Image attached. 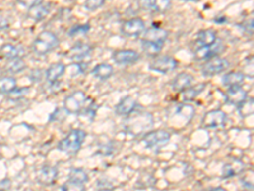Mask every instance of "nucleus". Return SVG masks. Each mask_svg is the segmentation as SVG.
I'll use <instances>...</instances> for the list:
<instances>
[{"label": "nucleus", "instance_id": "nucleus-19", "mask_svg": "<svg viewBox=\"0 0 254 191\" xmlns=\"http://www.w3.org/2000/svg\"><path fill=\"white\" fill-rule=\"evenodd\" d=\"M51 9H52L51 3H47V4L41 3L38 4V5L29 8L28 17L31 18V19L36 20V22H41V20H44L45 18L51 13Z\"/></svg>", "mask_w": 254, "mask_h": 191}, {"label": "nucleus", "instance_id": "nucleus-13", "mask_svg": "<svg viewBox=\"0 0 254 191\" xmlns=\"http://www.w3.org/2000/svg\"><path fill=\"white\" fill-rule=\"evenodd\" d=\"M113 61L119 65H130L139 61L140 55L139 52L135 50H119V51L113 52Z\"/></svg>", "mask_w": 254, "mask_h": 191}, {"label": "nucleus", "instance_id": "nucleus-34", "mask_svg": "<svg viewBox=\"0 0 254 191\" xmlns=\"http://www.w3.org/2000/svg\"><path fill=\"white\" fill-rule=\"evenodd\" d=\"M240 28L244 29L247 35L253 36V18H251V19H247L244 23L240 24Z\"/></svg>", "mask_w": 254, "mask_h": 191}, {"label": "nucleus", "instance_id": "nucleus-7", "mask_svg": "<svg viewBox=\"0 0 254 191\" xmlns=\"http://www.w3.org/2000/svg\"><path fill=\"white\" fill-rule=\"evenodd\" d=\"M178 68V61L172 56H160V58L154 59L150 63V69L154 72L168 74Z\"/></svg>", "mask_w": 254, "mask_h": 191}, {"label": "nucleus", "instance_id": "nucleus-25", "mask_svg": "<svg viewBox=\"0 0 254 191\" xmlns=\"http://www.w3.org/2000/svg\"><path fill=\"white\" fill-rule=\"evenodd\" d=\"M244 74L240 72H230L221 78L222 84L225 87H234V86H242L244 82Z\"/></svg>", "mask_w": 254, "mask_h": 191}, {"label": "nucleus", "instance_id": "nucleus-10", "mask_svg": "<svg viewBox=\"0 0 254 191\" xmlns=\"http://www.w3.org/2000/svg\"><path fill=\"white\" fill-rule=\"evenodd\" d=\"M226 113L221 110H214L206 113L202 119L203 126L207 129H216L225 125L226 122Z\"/></svg>", "mask_w": 254, "mask_h": 191}, {"label": "nucleus", "instance_id": "nucleus-27", "mask_svg": "<svg viewBox=\"0 0 254 191\" xmlns=\"http://www.w3.org/2000/svg\"><path fill=\"white\" fill-rule=\"evenodd\" d=\"M206 87V83H202L199 84V86H196V87H188L186 88V90L182 91V99L183 102H188V101H193L194 98H196L197 96L199 95V93L202 92L203 90H205Z\"/></svg>", "mask_w": 254, "mask_h": 191}, {"label": "nucleus", "instance_id": "nucleus-8", "mask_svg": "<svg viewBox=\"0 0 254 191\" xmlns=\"http://www.w3.org/2000/svg\"><path fill=\"white\" fill-rule=\"evenodd\" d=\"M151 125H153V116L150 113L144 112L137 115V117L131 119L127 129L132 134H140L142 130L147 129V127H151Z\"/></svg>", "mask_w": 254, "mask_h": 191}, {"label": "nucleus", "instance_id": "nucleus-30", "mask_svg": "<svg viewBox=\"0 0 254 191\" xmlns=\"http://www.w3.org/2000/svg\"><path fill=\"white\" fill-rule=\"evenodd\" d=\"M238 112L242 115V117H247L248 115H252L253 113V99H246L240 104H238Z\"/></svg>", "mask_w": 254, "mask_h": 191}, {"label": "nucleus", "instance_id": "nucleus-38", "mask_svg": "<svg viewBox=\"0 0 254 191\" xmlns=\"http://www.w3.org/2000/svg\"><path fill=\"white\" fill-rule=\"evenodd\" d=\"M187 1H196V0H187Z\"/></svg>", "mask_w": 254, "mask_h": 191}, {"label": "nucleus", "instance_id": "nucleus-22", "mask_svg": "<svg viewBox=\"0 0 254 191\" xmlns=\"http://www.w3.org/2000/svg\"><path fill=\"white\" fill-rule=\"evenodd\" d=\"M216 41V32L212 29H203L196 35V42L198 44V46H208V45L215 44Z\"/></svg>", "mask_w": 254, "mask_h": 191}, {"label": "nucleus", "instance_id": "nucleus-4", "mask_svg": "<svg viewBox=\"0 0 254 191\" xmlns=\"http://www.w3.org/2000/svg\"><path fill=\"white\" fill-rule=\"evenodd\" d=\"M169 140H171V134L167 130H154L147 133L144 136L142 142H144L145 147L150 148V149H159L168 144Z\"/></svg>", "mask_w": 254, "mask_h": 191}, {"label": "nucleus", "instance_id": "nucleus-18", "mask_svg": "<svg viewBox=\"0 0 254 191\" xmlns=\"http://www.w3.org/2000/svg\"><path fill=\"white\" fill-rule=\"evenodd\" d=\"M247 99V92L243 90L240 86H234V87H228V92H226V102L230 104H238L242 103L243 101Z\"/></svg>", "mask_w": 254, "mask_h": 191}, {"label": "nucleus", "instance_id": "nucleus-29", "mask_svg": "<svg viewBox=\"0 0 254 191\" xmlns=\"http://www.w3.org/2000/svg\"><path fill=\"white\" fill-rule=\"evenodd\" d=\"M26 68H27L26 63H24L22 59H14V60H12V63L8 64L6 72L10 73V74H19V73L23 72Z\"/></svg>", "mask_w": 254, "mask_h": 191}, {"label": "nucleus", "instance_id": "nucleus-11", "mask_svg": "<svg viewBox=\"0 0 254 191\" xmlns=\"http://www.w3.org/2000/svg\"><path fill=\"white\" fill-rule=\"evenodd\" d=\"M139 4L149 13H165L171 8L172 0H139Z\"/></svg>", "mask_w": 254, "mask_h": 191}, {"label": "nucleus", "instance_id": "nucleus-5", "mask_svg": "<svg viewBox=\"0 0 254 191\" xmlns=\"http://www.w3.org/2000/svg\"><path fill=\"white\" fill-rule=\"evenodd\" d=\"M88 183L87 172L81 168H72L69 175V181L61 186L63 190H84V184Z\"/></svg>", "mask_w": 254, "mask_h": 191}, {"label": "nucleus", "instance_id": "nucleus-16", "mask_svg": "<svg viewBox=\"0 0 254 191\" xmlns=\"http://www.w3.org/2000/svg\"><path fill=\"white\" fill-rule=\"evenodd\" d=\"M26 54L22 46H17L13 44H5L0 47V56L6 60H14V59H22Z\"/></svg>", "mask_w": 254, "mask_h": 191}, {"label": "nucleus", "instance_id": "nucleus-6", "mask_svg": "<svg viewBox=\"0 0 254 191\" xmlns=\"http://www.w3.org/2000/svg\"><path fill=\"white\" fill-rule=\"evenodd\" d=\"M229 61L224 58H219V56H214L212 59L207 61L202 67V74L205 77H212L217 76L224 70L229 68Z\"/></svg>", "mask_w": 254, "mask_h": 191}, {"label": "nucleus", "instance_id": "nucleus-31", "mask_svg": "<svg viewBox=\"0 0 254 191\" xmlns=\"http://www.w3.org/2000/svg\"><path fill=\"white\" fill-rule=\"evenodd\" d=\"M242 167V163H238L237 167L233 166V163H228L222 167V172H224V177H231V176H235L238 172H240L239 168Z\"/></svg>", "mask_w": 254, "mask_h": 191}, {"label": "nucleus", "instance_id": "nucleus-20", "mask_svg": "<svg viewBox=\"0 0 254 191\" xmlns=\"http://www.w3.org/2000/svg\"><path fill=\"white\" fill-rule=\"evenodd\" d=\"M136 106H137V103L132 97H124L117 103L115 111L119 116H130L136 110Z\"/></svg>", "mask_w": 254, "mask_h": 191}, {"label": "nucleus", "instance_id": "nucleus-9", "mask_svg": "<svg viewBox=\"0 0 254 191\" xmlns=\"http://www.w3.org/2000/svg\"><path fill=\"white\" fill-rule=\"evenodd\" d=\"M121 31L127 37H139L145 32V22L141 18H132L122 24Z\"/></svg>", "mask_w": 254, "mask_h": 191}, {"label": "nucleus", "instance_id": "nucleus-1", "mask_svg": "<svg viewBox=\"0 0 254 191\" xmlns=\"http://www.w3.org/2000/svg\"><path fill=\"white\" fill-rule=\"evenodd\" d=\"M85 138H87L85 131L81 130V129H74L64 139L59 142L58 149L66 154H76L80 151Z\"/></svg>", "mask_w": 254, "mask_h": 191}, {"label": "nucleus", "instance_id": "nucleus-26", "mask_svg": "<svg viewBox=\"0 0 254 191\" xmlns=\"http://www.w3.org/2000/svg\"><path fill=\"white\" fill-rule=\"evenodd\" d=\"M17 88V81L13 77H0V93L10 95Z\"/></svg>", "mask_w": 254, "mask_h": 191}, {"label": "nucleus", "instance_id": "nucleus-17", "mask_svg": "<svg viewBox=\"0 0 254 191\" xmlns=\"http://www.w3.org/2000/svg\"><path fill=\"white\" fill-rule=\"evenodd\" d=\"M220 47H221V45L217 44V41L215 44L208 45V46H199L194 52V59L196 60H205V59L214 58L222 50Z\"/></svg>", "mask_w": 254, "mask_h": 191}, {"label": "nucleus", "instance_id": "nucleus-35", "mask_svg": "<svg viewBox=\"0 0 254 191\" xmlns=\"http://www.w3.org/2000/svg\"><path fill=\"white\" fill-rule=\"evenodd\" d=\"M44 0H17V3L20 4L24 8H32V6H36L38 4H41Z\"/></svg>", "mask_w": 254, "mask_h": 191}, {"label": "nucleus", "instance_id": "nucleus-15", "mask_svg": "<svg viewBox=\"0 0 254 191\" xmlns=\"http://www.w3.org/2000/svg\"><path fill=\"white\" fill-rule=\"evenodd\" d=\"M90 52H92V47L89 45L84 44V42H78L69 51V59L79 63V61H83L84 59L88 58Z\"/></svg>", "mask_w": 254, "mask_h": 191}, {"label": "nucleus", "instance_id": "nucleus-21", "mask_svg": "<svg viewBox=\"0 0 254 191\" xmlns=\"http://www.w3.org/2000/svg\"><path fill=\"white\" fill-rule=\"evenodd\" d=\"M193 83V77L188 74V73H179L178 76L172 81L171 86L177 92H182L183 90L188 88Z\"/></svg>", "mask_w": 254, "mask_h": 191}, {"label": "nucleus", "instance_id": "nucleus-2", "mask_svg": "<svg viewBox=\"0 0 254 191\" xmlns=\"http://www.w3.org/2000/svg\"><path fill=\"white\" fill-rule=\"evenodd\" d=\"M59 46V38L58 36L51 31L41 32L37 36L33 44H32V50L36 52L37 55H47L51 51Z\"/></svg>", "mask_w": 254, "mask_h": 191}, {"label": "nucleus", "instance_id": "nucleus-3", "mask_svg": "<svg viewBox=\"0 0 254 191\" xmlns=\"http://www.w3.org/2000/svg\"><path fill=\"white\" fill-rule=\"evenodd\" d=\"M89 99L83 91H76L67 96L64 101V108L67 113H80L85 108ZM88 107V106H87Z\"/></svg>", "mask_w": 254, "mask_h": 191}, {"label": "nucleus", "instance_id": "nucleus-24", "mask_svg": "<svg viewBox=\"0 0 254 191\" xmlns=\"http://www.w3.org/2000/svg\"><path fill=\"white\" fill-rule=\"evenodd\" d=\"M66 70V67H65V64L63 63H55L50 65L49 69L46 70V79L50 82V83H55L61 76H63L64 73Z\"/></svg>", "mask_w": 254, "mask_h": 191}, {"label": "nucleus", "instance_id": "nucleus-32", "mask_svg": "<svg viewBox=\"0 0 254 191\" xmlns=\"http://www.w3.org/2000/svg\"><path fill=\"white\" fill-rule=\"evenodd\" d=\"M106 0H87L84 4V8L87 10H95V9L101 8Z\"/></svg>", "mask_w": 254, "mask_h": 191}, {"label": "nucleus", "instance_id": "nucleus-12", "mask_svg": "<svg viewBox=\"0 0 254 191\" xmlns=\"http://www.w3.org/2000/svg\"><path fill=\"white\" fill-rule=\"evenodd\" d=\"M59 172L58 168L54 166H42L37 172V181L44 186H51L55 183L56 177H58Z\"/></svg>", "mask_w": 254, "mask_h": 191}, {"label": "nucleus", "instance_id": "nucleus-36", "mask_svg": "<svg viewBox=\"0 0 254 191\" xmlns=\"http://www.w3.org/2000/svg\"><path fill=\"white\" fill-rule=\"evenodd\" d=\"M9 28V20L4 15H0V32L5 31Z\"/></svg>", "mask_w": 254, "mask_h": 191}, {"label": "nucleus", "instance_id": "nucleus-23", "mask_svg": "<svg viewBox=\"0 0 254 191\" xmlns=\"http://www.w3.org/2000/svg\"><path fill=\"white\" fill-rule=\"evenodd\" d=\"M92 74L99 81H107L113 74V68L107 63H101L95 65L92 70Z\"/></svg>", "mask_w": 254, "mask_h": 191}, {"label": "nucleus", "instance_id": "nucleus-33", "mask_svg": "<svg viewBox=\"0 0 254 191\" xmlns=\"http://www.w3.org/2000/svg\"><path fill=\"white\" fill-rule=\"evenodd\" d=\"M90 29V26L89 24H83V26H75L72 27L71 29L69 31V36H75V35H79V33H87L88 31Z\"/></svg>", "mask_w": 254, "mask_h": 191}, {"label": "nucleus", "instance_id": "nucleus-37", "mask_svg": "<svg viewBox=\"0 0 254 191\" xmlns=\"http://www.w3.org/2000/svg\"><path fill=\"white\" fill-rule=\"evenodd\" d=\"M225 20H226V18H221V19L216 18V19H215V22H216V23H222V22H225Z\"/></svg>", "mask_w": 254, "mask_h": 191}, {"label": "nucleus", "instance_id": "nucleus-14", "mask_svg": "<svg viewBox=\"0 0 254 191\" xmlns=\"http://www.w3.org/2000/svg\"><path fill=\"white\" fill-rule=\"evenodd\" d=\"M167 40H168V31H165V29L163 28H159V27H153V28L147 29L144 35V41L151 42V44H158L164 46Z\"/></svg>", "mask_w": 254, "mask_h": 191}, {"label": "nucleus", "instance_id": "nucleus-28", "mask_svg": "<svg viewBox=\"0 0 254 191\" xmlns=\"http://www.w3.org/2000/svg\"><path fill=\"white\" fill-rule=\"evenodd\" d=\"M174 113H176L178 117H182V119H185L186 121L190 122V120H192V117L194 116V108L192 107V106H190V104H179V106H177L176 108H174Z\"/></svg>", "mask_w": 254, "mask_h": 191}]
</instances>
